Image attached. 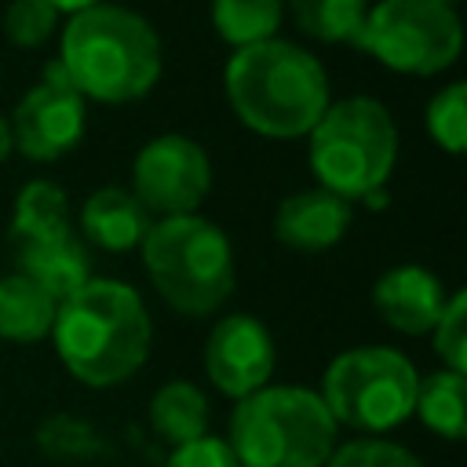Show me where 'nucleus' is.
<instances>
[{
	"mask_svg": "<svg viewBox=\"0 0 467 467\" xmlns=\"http://www.w3.org/2000/svg\"><path fill=\"white\" fill-rule=\"evenodd\" d=\"M150 226H153L150 212L139 204L131 190H120V186H102L80 204L84 237L106 252H128L142 244Z\"/></svg>",
	"mask_w": 467,
	"mask_h": 467,
	"instance_id": "nucleus-15",
	"label": "nucleus"
},
{
	"mask_svg": "<svg viewBox=\"0 0 467 467\" xmlns=\"http://www.w3.org/2000/svg\"><path fill=\"white\" fill-rule=\"evenodd\" d=\"M398 161V128L376 99L354 95L321 113L310 128V171L321 190L343 201H365L383 190Z\"/></svg>",
	"mask_w": 467,
	"mask_h": 467,
	"instance_id": "nucleus-6",
	"label": "nucleus"
},
{
	"mask_svg": "<svg viewBox=\"0 0 467 467\" xmlns=\"http://www.w3.org/2000/svg\"><path fill=\"white\" fill-rule=\"evenodd\" d=\"M463 44L460 15L441 0H379L368 7L354 47L398 73L431 77L456 62Z\"/></svg>",
	"mask_w": 467,
	"mask_h": 467,
	"instance_id": "nucleus-8",
	"label": "nucleus"
},
{
	"mask_svg": "<svg viewBox=\"0 0 467 467\" xmlns=\"http://www.w3.org/2000/svg\"><path fill=\"white\" fill-rule=\"evenodd\" d=\"M58 66L80 99L131 102L142 99L161 77V40L142 15L95 4L69 18Z\"/></svg>",
	"mask_w": 467,
	"mask_h": 467,
	"instance_id": "nucleus-3",
	"label": "nucleus"
},
{
	"mask_svg": "<svg viewBox=\"0 0 467 467\" xmlns=\"http://www.w3.org/2000/svg\"><path fill=\"white\" fill-rule=\"evenodd\" d=\"M434 332V350L438 358L449 365V372H467V296L463 292H452L438 325L431 328Z\"/></svg>",
	"mask_w": 467,
	"mask_h": 467,
	"instance_id": "nucleus-24",
	"label": "nucleus"
},
{
	"mask_svg": "<svg viewBox=\"0 0 467 467\" xmlns=\"http://www.w3.org/2000/svg\"><path fill=\"white\" fill-rule=\"evenodd\" d=\"M223 84L234 113L270 139L310 135L328 109V77L321 62L277 36L234 51Z\"/></svg>",
	"mask_w": 467,
	"mask_h": 467,
	"instance_id": "nucleus-2",
	"label": "nucleus"
},
{
	"mask_svg": "<svg viewBox=\"0 0 467 467\" xmlns=\"http://www.w3.org/2000/svg\"><path fill=\"white\" fill-rule=\"evenodd\" d=\"M164 467H241V463L223 438L204 434V438H193L186 445H175V452L168 456Z\"/></svg>",
	"mask_w": 467,
	"mask_h": 467,
	"instance_id": "nucleus-27",
	"label": "nucleus"
},
{
	"mask_svg": "<svg viewBox=\"0 0 467 467\" xmlns=\"http://www.w3.org/2000/svg\"><path fill=\"white\" fill-rule=\"evenodd\" d=\"M69 201L66 190H58L55 182H26L15 197V215H11V244H29V241H44V237H62L69 234Z\"/></svg>",
	"mask_w": 467,
	"mask_h": 467,
	"instance_id": "nucleus-17",
	"label": "nucleus"
},
{
	"mask_svg": "<svg viewBox=\"0 0 467 467\" xmlns=\"http://www.w3.org/2000/svg\"><path fill=\"white\" fill-rule=\"evenodd\" d=\"M365 15L368 0H292L296 26L321 44H354Z\"/></svg>",
	"mask_w": 467,
	"mask_h": 467,
	"instance_id": "nucleus-21",
	"label": "nucleus"
},
{
	"mask_svg": "<svg viewBox=\"0 0 467 467\" xmlns=\"http://www.w3.org/2000/svg\"><path fill=\"white\" fill-rule=\"evenodd\" d=\"M150 314L124 281L91 277L58 303L51 336L62 365L88 387H113L150 354Z\"/></svg>",
	"mask_w": 467,
	"mask_h": 467,
	"instance_id": "nucleus-1",
	"label": "nucleus"
},
{
	"mask_svg": "<svg viewBox=\"0 0 467 467\" xmlns=\"http://www.w3.org/2000/svg\"><path fill=\"white\" fill-rule=\"evenodd\" d=\"M212 190V161L204 146L186 135L150 139L131 164V193L153 215H197V204Z\"/></svg>",
	"mask_w": 467,
	"mask_h": 467,
	"instance_id": "nucleus-9",
	"label": "nucleus"
},
{
	"mask_svg": "<svg viewBox=\"0 0 467 467\" xmlns=\"http://www.w3.org/2000/svg\"><path fill=\"white\" fill-rule=\"evenodd\" d=\"M15 263H18V274L29 277L33 285H40L55 303H62L66 296H73L80 285L91 281L88 248L73 230L62 237L15 244Z\"/></svg>",
	"mask_w": 467,
	"mask_h": 467,
	"instance_id": "nucleus-14",
	"label": "nucleus"
},
{
	"mask_svg": "<svg viewBox=\"0 0 467 467\" xmlns=\"http://www.w3.org/2000/svg\"><path fill=\"white\" fill-rule=\"evenodd\" d=\"M325 467H423V463L394 441L361 438V441H347L343 449H332Z\"/></svg>",
	"mask_w": 467,
	"mask_h": 467,
	"instance_id": "nucleus-26",
	"label": "nucleus"
},
{
	"mask_svg": "<svg viewBox=\"0 0 467 467\" xmlns=\"http://www.w3.org/2000/svg\"><path fill=\"white\" fill-rule=\"evenodd\" d=\"M427 131L441 150H449V153L463 150V142H467V88L460 80L445 84L427 102Z\"/></svg>",
	"mask_w": 467,
	"mask_h": 467,
	"instance_id": "nucleus-22",
	"label": "nucleus"
},
{
	"mask_svg": "<svg viewBox=\"0 0 467 467\" xmlns=\"http://www.w3.org/2000/svg\"><path fill=\"white\" fill-rule=\"evenodd\" d=\"M58 11L47 0H11L4 15V33L18 47H40L55 33Z\"/></svg>",
	"mask_w": 467,
	"mask_h": 467,
	"instance_id": "nucleus-25",
	"label": "nucleus"
},
{
	"mask_svg": "<svg viewBox=\"0 0 467 467\" xmlns=\"http://www.w3.org/2000/svg\"><path fill=\"white\" fill-rule=\"evenodd\" d=\"M11 135L15 150L29 161H58L84 139V99L58 62H51L44 80L18 99Z\"/></svg>",
	"mask_w": 467,
	"mask_h": 467,
	"instance_id": "nucleus-10",
	"label": "nucleus"
},
{
	"mask_svg": "<svg viewBox=\"0 0 467 467\" xmlns=\"http://www.w3.org/2000/svg\"><path fill=\"white\" fill-rule=\"evenodd\" d=\"M142 263L161 299L190 317H204L234 292V248L201 215H171L146 230Z\"/></svg>",
	"mask_w": 467,
	"mask_h": 467,
	"instance_id": "nucleus-5",
	"label": "nucleus"
},
{
	"mask_svg": "<svg viewBox=\"0 0 467 467\" xmlns=\"http://www.w3.org/2000/svg\"><path fill=\"white\" fill-rule=\"evenodd\" d=\"M15 153V135H11V120L7 117H0V164L7 161Z\"/></svg>",
	"mask_w": 467,
	"mask_h": 467,
	"instance_id": "nucleus-28",
	"label": "nucleus"
},
{
	"mask_svg": "<svg viewBox=\"0 0 467 467\" xmlns=\"http://www.w3.org/2000/svg\"><path fill=\"white\" fill-rule=\"evenodd\" d=\"M150 423L153 431L175 449V445H186L193 438H204V427H208V401L204 394L186 383V379H171L164 383L153 401H150Z\"/></svg>",
	"mask_w": 467,
	"mask_h": 467,
	"instance_id": "nucleus-18",
	"label": "nucleus"
},
{
	"mask_svg": "<svg viewBox=\"0 0 467 467\" xmlns=\"http://www.w3.org/2000/svg\"><path fill=\"white\" fill-rule=\"evenodd\" d=\"M204 368H208V379L237 401L263 390L274 372V339H270L266 325L248 314L223 317L208 332Z\"/></svg>",
	"mask_w": 467,
	"mask_h": 467,
	"instance_id": "nucleus-11",
	"label": "nucleus"
},
{
	"mask_svg": "<svg viewBox=\"0 0 467 467\" xmlns=\"http://www.w3.org/2000/svg\"><path fill=\"white\" fill-rule=\"evenodd\" d=\"M55 11H69V15H80V11H88V7H95V4H102V0H47Z\"/></svg>",
	"mask_w": 467,
	"mask_h": 467,
	"instance_id": "nucleus-29",
	"label": "nucleus"
},
{
	"mask_svg": "<svg viewBox=\"0 0 467 467\" xmlns=\"http://www.w3.org/2000/svg\"><path fill=\"white\" fill-rule=\"evenodd\" d=\"M441 4H452V0H441Z\"/></svg>",
	"mask_w": 467,
	"mask_h": 467,
	"instance_id": "nucleus-30",
	"label": "nucleus"
},
{
	"mask_svg": "<svg viewBox=\"0 0 467 467\" xmlns=\"http://www.w3.org/2000/svg\"><path fill=\"white\" fill-rule=\"evenodd\" d=\"M372 303H376V314L390 328H398L405 336H423V332H431L438 325L449 296H445L441 281L431 270L405 263V266L387 270L376 281Z\"/></svg>",
	"mask_w": 467,
	"mask_h": 467,
	"instance_id": "nucleus-12",
	"label": "nucleus"
},
{
	"mask_svg": "<svg viewBox=\"0 0 467 467\" xmlns=\"http://www.w3.org/2000/svg\"><path fill=\"white\" fill-rule=\"evenodd\" d=\"M58 303L22 274L0 277V336L11 343H36L51 336Z\"/></svg>",
	"mask_w": 467,
	"mask_h": 467,
	"instance_id": "nucleus-16",
	"label": "nucleus"
},
{
	"mask_svg": "<svg viewBox=\"0 0 467 467\" xmlns=\"http://www.w3.org/2000/svg\"><path fill=\"white\" fill-rule=\"evenodd\" d=\"M226 445L241 467H325L336 420L306 387H263L237 401Z\"/></svg>",
	"mask_w": 467,
	"mask_h": 467,
	"instance_id": "nucleus-4",
	"label": "nucleus"
},
{
	"mask_svg": "<svg viewBox=\"0 0 467 467\" xmlns=\"http://www.w3.org/2000/svg\"><path fill=\"white\" fill-rule=\"evenodd\" d=\"M40 445L47 456H62V460H84L102 452V438L95 434V427L73 416H51L40 427Z\"/></svg>",
	"mask_w": 467,
	"mask_h": 467,
	"instance_id": "nucleus-23",
	"label": "nucleus"
},
{
	"mask_svg": "<svg viewBox=\"0 0 467 467\" xmlns=\"http://www.w3.org/2000/svg\"><path fill=\"white\" fill-rule=\"evenodd\" d=\"M350 226V201L328 190H303L277 204L274 234L281 244L299 252H325L332 248Z\"/></svg>",
	"mask_w": 467,
	"mask_h": 467,
	"instance_id": "nucleus-13",
	"label": "nucleus"
},
{
	"mask_svg": "<svg viewBox=\"0 0 467 467\" xmlns=\"http://www.w3.org/2000/svg\"><path fill=\"white\" fill-rule=\"evenodd\" d=\"M281 18H285V0H212L215 33L237 51L274 40Z\"/></svg>",
	"mask_w": 467,
	"mask_h": 467,
	"instance_id": "nucleus-19",
	"label": "nucleus"
},
{
	"mask_svg": "<svg viewBox=\"0 0 467 467\" xmlns=\"http://www.w3.org/2000/svg\"><path fill=\"white\" fill-rule=\"evenodd\" d=\"M463 398H467V379L460 372H431L427 379H420L416 387V409L420 420L427 423V431L449 438V441H460L467 434V423H463Z\"/></svg>",
	"mask_w": 467,
	"mask_h": 467,
	"instance_id": "nucleus-20",
	"label": "nucleus"
},
{
	"mask_svg": "<svg viewBox=\"0 0 467 467\" xmlns=\"http://www.w3.org/2000/svg\"><path fill=\"white\" fill-rule=\"evenodd\" d=\"M416 387L420 376L401 350L354 347L328 365L321 401L332 412L336 427L347 423L365 434H383L412 416Z\"/></svg>",
	"mask_w": 467,
	"mask_h": 467,
	"instance_id": "nucleus-7",
	"label": "nucleus"
}]
</instances>
